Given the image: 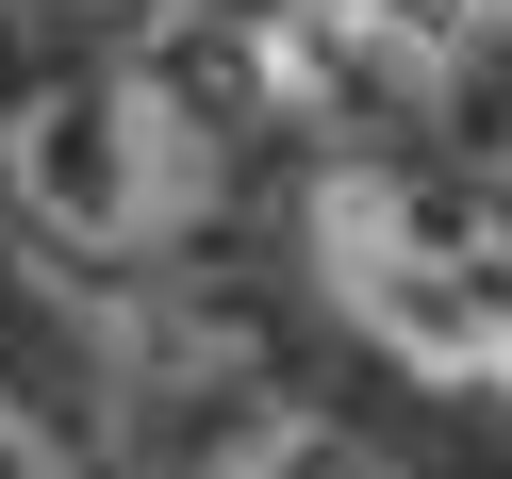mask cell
<instances>
[{"label":"cell","mask_w":512,"mask_h":479,"mask_svg":"<svg viewBox=\"0 0 512 479\" xmlns=\"http://www.w3.org/2000/svg\"><path fill=\"white\" fill-rule=\"evenodd\" d=\"M0 479H100V463L67 446V413H50V397H17V380H0Z\"/></svg>","instance_id":"5b68a950"},{"label":"cell","mask_w":512,"mask_h":479,"mask_svg":"<svg viewBox=\"0 0 512 479\" xmlns=\"http://www.w3.org/2000/svg\"><path fill=\"white\" fill-rule=\"evenodd\" d=\"M17 17H166V0H17Z\"/></svg>","instance_id":"8992f818"},{"label":"cell","mask_w":512,"mask_h":479,"mask_svg":"<svg viewBox=\"0 0 512 479\" xmlns=\"http://www.w3.org/2000/svg\"><path fill=\"white\" fill-rule=\"evenodd\" d=\"M281 265L397 397L512 413V182L496 166L314 133V166L281 182Z\"/></svg>","instance_id":"6da1fadb"},{"label":"cell","mask_w":512,"mask_h":479,"mask_svg":"<svg viewBox=\"0 0 512 479\" xmlns=\"http://www.w3.org/2000/svg\"><path fill=\"white\" fill-rule=\"evenodd\" d=\"M248 50L314 133L512 166V0H248Z\"/></svg>","instance_id":"3957f363"},{"label":"cell","mask_w":512,"mask_h":479,"mask_svg":"<svg viewBox=\"0 0 512 479\" xmlns=\"http://www.w3.org/2000/svg\"><path fill=\"white\" fill-rule=\"evenodd\" d=\"M232 182H248L232 100L133 34L34 50L0 83V232L50 248L67 281H182L232 232Z\"/></svg>","instance_id":"7a4b0ae2"},{"label":"cell","mask_w":512,"mask_h":479,"mask_svg":"<svg viewBox=\"0 0 512 479\" xmlns=\"http://www.w3.org/2000/svg\"><path fill=\"white\" fill-rule=\"evenodd\" d=\"M182 479H397L347 413H314V397H248V413H215V446Z\"/></svg>","instance_id":"277c9868"}]
</instances>
